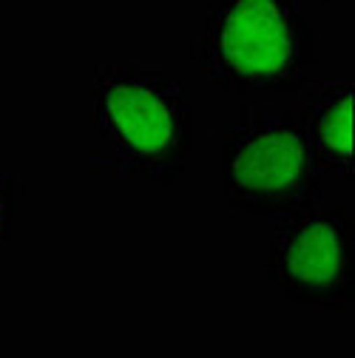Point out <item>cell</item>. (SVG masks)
Masks as SVG:
<instances>
[{"label":"cell","mask_w":355,"mask_h":358,"mask_svg":"<svg viewBox=\"0 0 355 358\" xmlns=\"http://www.w3.org/2000/svg\"><path fill=\"white\" fill-rule=\"evenodd\" d=\"M94 128L103 148L97 171L145 176L171 188L194 154V106L185 85L162 66L114 60L94 69Z\"/></svg>","instance_id":"1"},{"label":"cell","mask_w":355,"mask_h":358,"mask_svg":"<svg viewBox=\"0 0 355 358\" xmlns=\"http://www.w3.org/2000/svg\"><path fill=\"white\" fill-rule=\"evenodd\" d=\"M194 57L222 92H298L316 63L313 23L301 0H208Z\"/></svg>","instance_id":"2"},{"label":"cell","mask_w":355,"mask_h":358,"mask_svg":"<svg viewBox=\"0 0 355 358\" xmlns=\"http://www.w3.org/2000/svg\"><path fill=\"white\" fill-rule=\"evenodd\" d=\"M228 205L253 219H284L316 208L324 173L313 159L298 114L273 103H247L222 148Z\"/></svg>","instance_id":"3"},{"label":"cell","mask_w":355,"mask_h":358,"mask_svg":"<svg viewBox=\"0 0 355 358\" xmlns=\"http://www.w3.org/2000/svg\"><path fill=\"white\" fill-rule=\"evenodd\" d=\"M268 276L296 307L347 310L355 299V213L316 205L279 219Z\"/></svg>","instance_id":"4"},{"label":"cell","mask_w":355,"mask_h":358,"mask_svg":"<svg viewBox=\"0 0 355 358\" xmlns=\"http://www.w3.org/2000/svg\"><path fill=\"white\" fill-rule=\"evenodd\" d=\"M298 122L321 173L355 176V85L352 80L298 85Z\"/></svg>","instance_id":"5"},{"label":"cell","mask_w":355,"mask_h":358,"mask_svg":"<svg viewBox=\"0 0 355 358\" xmlns=\"http://www.w3.org/2000/svg\"><path fill=\"white\" fill-rule=\"evenodd\" d=\"M23 208V179L0 168V242H9Z\"/></svg>","instance_id":"6"},{"label":"cell","mask_w":355,"mask_h":358,"mask_svg":"<svg viewBox=\"0 0 355 358\" xmlns=\"http://www.w3.org/2000/svg\"><path fill=\"white\" fill-rule=\"evenodd\" d=\"M301 3H319V6H330V3H335V0H301Z\"/></svg>","instance_id":"7"}]
</instances>
